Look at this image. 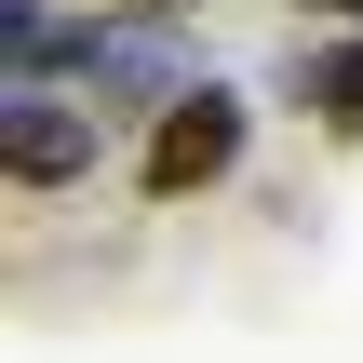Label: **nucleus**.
Returning a JSON list of instances; mask_svg holds the SVG:
<instances>
[{
  "label": "nucleus",
  "mask_w": 363,
  "mask_h": 363,
  "mask_svg": "<svg viewBox=\"0 0 363 363\" xmlns=\"http://www.w3.org/2000/svg\"><path fill=\"white\" fill-rule=\"evenodd\" d=\"M229 162H242V94L189 81V94L148 121V202H189V189H216Z\"/></svg>",
  "instance_id": "obj_1"
},
{
  "label": "nucleus",
  "mask_w": 363,
  "mask_h": 363,
  "mask_svg": "<svg viewBox=\"0 0 363 363\" xmlns=\"http://www.w3.org/2000/svg\"><path fill=\"white\" fill-rule=\"evenodd\" d=\"M94 162V108H67V94H0V175L13 189H67Z\"/></svg>",
  "instance_id": "obj_2"
},
{
  "label": "nucleus",
  "mask_w": 363,
  "mask_h": 363,
  "mask_svg": "<svg viewBox=\"0 0 363 363\" xmlns=\"http://www.w3.org/2000/svg\"><path fill=\"white\" fill-rule=\"evenodd\" d=\"M296 94H310V108H323L337 135H363V40H337V54H310V67H296Z\"/></svg>",
  "instance_id": "obj_3"
},
{
  "label": "nucleus",
  "mask_w": 363,
  "mask_h": 363,
  "mask_svg": "<svg viewBox=\"0 0 363 363\" xmlns=\"http://www.w3.org/2000/svg\"><path fill=\"white\" fill-rule=\"evenodd\" d=\"M121 13H175V0H121Z\"/></svg>",
  "instance_id": "obj_4"
},
{
  "label": "nucleus",
  "mask_w": 363,
  "mask_h": 363,
  "mask_svg": "<svg viewBox=\"0 0 363 363\" xmlns=\"http://www.w3.org/2000/svg\"><path fill=\"white\" fill-rule=\"evenodd\" d=\"M323 13H363V0H323Z\"/></svg>",
  "instance_id": "obj_5"
}]
</instances>
